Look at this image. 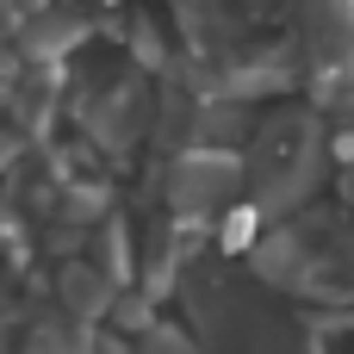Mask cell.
I'll return each mask as SVG.
<instances>
[{
  "mask_svg": "<svg viewBox=\"0 0 354 354\" xmlns=\"http://www.w3.org/2000/svg\"><path fill=\"white\" fill-rule=\"evenodd\" d=\"M62 299H68V311H75V317H93L112 292H106L93 274H68V280H62Z\"/></svg>",
  "mask_w": 354,
  "mask_h": 354,
  "instance_id": "obj_1",
  "label": "cell"
},
{
  "mask_svg": "<svg viewBox=\"0 0 354 354\" xmlns=\"http://www.w3.org/2000/svg\"><path fill=\"white\" fill-rule=\"evenodd\" d=\"M137 354H193V348H187V342H180L174 330H156V336H149V342H143Z\"/></svg>",
  "mask_w": 354,
  "mask_h": 354,
  "instance_id": "obj_2",
  "label": "cell"
}]
</instances>
